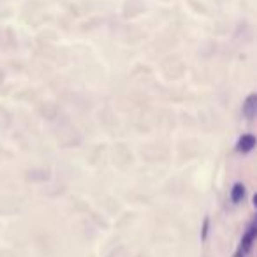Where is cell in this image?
I'll return each instance as SVG.
<instances>
[{
    "label": "cell",
    "instance_id": "6da1fadb",
    "mask_svg": "<svg viewBox=\"0 0 257 257\" xmlns=\"http://www.w3.org/2000/svg\"><path fill=\"white\" fill-rule=\"evenodd\" d=\"M256 236H257V225L252 222V224L247 227L243 238H241L240 249H238V252L234 257H249L250 250H252V247H254V241H256Z\"/></svg>",
    "mask_w": 257,
    "mask_h": 257
},
{
    "label": "cell",
    "instance_id": "7a4b0ae2",
    "mask_svg": "<svg viewBox=\"0 0 257 257\" xmlns=\"http://www.w3.org/2000/svg\"><path fill=\"white\" fill-rule=\"evenodd\" d=\"M256 143H257L256 136H252V134H243L236 143V152H240V153L252 152V150L256 148Z\"/></svg>",
    "mask_w": 257,
    "mask_h": 257
},
{
    "label": "cell",
    "instance_id": "3957f363",
    "mask_svg": "<svg viewBox=\"0 0 257 257\" xmlns=\"http://www.w3.org/2000/svg\"><path fill=\"white\" fill-rule=\"evenodd\" d=\"M256 113H257V95L256 93H250L245 99V102H243V115H245V118L252 120L256 117Z\"/></svg>",
    "mask_w": 257,
    "mask_h": 257
},
{
    "label": "cell",
    "instance_id": "277c9868",
    "mask_svg": "<svg viewBox=\"0 0 257 257\" xmlns=\"http://www.w3.org/2000/svg\"><path fill=\"white\" fill-rule=\"evenodd\" d=\"M245 185L243 183H234L233 189H231V201L234 203V205H238V203H241L243 199H245Z\"/></svg>",
    "mask_w": 257,
    "mask_h": 257
},
{
    "label": "cell",
    "instance_id": "5b68a950",
    "mask_svg": "<svg viewBox=\"0 0 257 257\" xmlns=\"http://www.w3.org/2000/svg\"><path fill=\"white\" fill-rule=\"evenodd\" d=\"M208 225H210V218H205V225H203V240H206V236H208Z\"/></svg>",
    "mask_w": 257,
    "mask_h": 257
}]
</instances>
